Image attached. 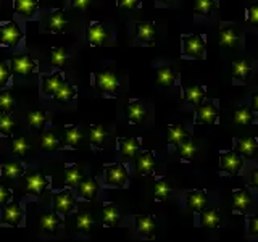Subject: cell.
<instances>
[{"label": "cell", "mask_w": 258, "mask_h": 242, "mask_svg": "<svg viewBox=\"0 0 258 242\" xmlns=\"http://www.w3.org/2000/svg\"><path fill=\"white\" fill-rule=\"evenodd\" d=\"M182 39V55L187 58H205V39L200 34H185Z\"/></svg>", "instance_id": "1"}, {"label": "cell", "mask_w": 258, "mask_h": 242, "mask_svg": "<svg viewBox=\"0 0 258 242\" xmlns=\"http://www.w3.org/2000/svg\"><path fill=\"white\" fill-rule=\"evenodd\" d=\"M129 181V174L126 171L124 165L121 163H111L105 166V184L108 188H126Z\"/></svg>", "instance_id": "2"}, {"label": "cell", "mask_w": 258, "mask_h": 242, "mask_svg": "<svg viewBox=\"0 0 258 242\" xmlns=\"http://www.w3.org/2000/svg\"><path fill=\"white\" fill-rule=\"evenodd\" d=\"M24 37V32L15 21H4L0 24V42L5 47H16Z\"/></svg>", "instance_id": "3"}, {"label": "cell", "mask_w": 258, "mask_h": 242, "mask_svg": "<svg viewBox=\"0 0 258 242\" xmlns=\"http://www.w3.org/2000/svg\"><path fill=\"white\" fill-rule=\"evenodd\" d=\"M220 168L226 174H239L240 169L244 168V158L240 157V153H236L234 150L220 152Z\"/></svg>", "instance_id": "4"}, {"label": "cell", "mask_w": 258, "mask_h": 242, "mask_svg": "<svg viewBox=\"0 0 258 242\" xmlns=\"http://www.w3.org/2000/svg\"><path fill=\"white\" fill-rule=\"evenodd\" d=\"M24 218V212L18 200H12L4 207L2 218H0V224L4 226H20Z\"/></svg>", "instance_id": "5"}, {"label": "cell", "mask_w": 258, "mask_h": 242, "mask_svg": "<svg viewBox=\"0 0 258 242\" xmlns=\"http://www.w3.org/2000/svg\"><path fill=\"white\" fill-rule=\"evenodd\" d=\"M95 87L99 89L100 92L111 94V95L118 92V89H119L118 79L110 70H100L95 73Z\"/></svg>", "instance_id": "6"}, {"label": "cell", "mask_w": 258, "mask_h": 242, "mask_svg": "<svg viewBox=\"0 0 258 242\" xmlns=\"http://www.w3.org/2000/svg\"><path fill=\"white\" fill-rule=\"evenodd\" d=\"M207 202H208V194L207 191H202V189H192L187 192V196H185V207H187V210L192 213L204 212L207 207Z\"/></svg>", "instance_id": "7"}, {"label": "cell", "mask_w": 258, "mask_h": 242, "mask_svg": "<svg viewBox=\"0 0 258 242\" xmlns=\"http://www.w3.org/2000/svg\"><path fill=\"white\" fill-rule=\"evenodd\" d=\"M76 207V200L73 197V194L70 191H61L56 192L53 197V210L56 213L61 215H70Z\"/></svg>", "instance_id": "8"}, {"label": "cell", "mask_w": 258, "mask_h": 242, "mask_svg": "<svg viewBox=\"0 0 258 242\" xmlns=\"http://www.w3.org/2000/svg\"><path fill=\"white\" fill-rule=\"evenodd\" d=\"M218 107L215 102H207L200 105L196 113V125H215L218 121Z\"/></svg>", "instance_id": "9"}, {"label": "cell", "mask_w": 258, "mask_h": 242, "mask_svg": "<svg viewBox=\"0 0 258 242\" xmlns=\"http://www.w3.org/2000/svg\"><path fill=\"white\" fill-rule=\"evenodd\" d=\"M10 68H12V71L18 73V75H21V76H28L36 70V62L26 53L15 55L10 60Z\"/></svg>", "instance_id": "10"}, {"label": "cell", "mask_w": 258, "mask_h": 242, "mask_svg": "<svg viewBox=\"0 0 258 242\" xmlns=\"http://www.w3.org/2000/svg\"><path fill=\"white\" fill-rule=\"evenodd\" d=\"M86 37H87V40L92 45H103V44L108 42L110 34H108V31L105 29V26H103L102 23L95 21V23L89 24L87 32H86Z\"/></svg>", "instance_id": "11"}, {"label": "cell", "mask_w": 258, "mask_h": 242, "mask_svg": "<svg viewBox=\"0 0 258 242\" xmlns=\"http://www.w3.org/2000/svg\"><path fill=\"white\" fill-rule=\"evenodd\" d=\"M252 204H253V197H252V194L248 192V189L240 188L237 191H234V194H232V208H234V212L245 213L247 210L252 207Z\"/></svg>", "instance_id": "12"}, {"label": "cell", "mask_w": 258, "mask_h": 242, "mask_svg": "<svg viewBox=\"0 0 258 242\" xmlns=\"http://www.w3.org/2000/svg\"><path fill=\"white\" fill-rule=\"evenodd\" d=\"M124 115L127 118L129 123H142L147 116V108L144 107V103L141 100H129V103L124 108Z\"/></svg>", "instance_id": "13"}, {"label": "cell", "mask_w": 258, "mask_h": 242, "mask_svg": "<svg viewBox=\"0 0 258 242\" xmlns=\"http://www.w3.org/2000/svg\"><path fill=\"white\" fill-rule=\"evenodd\" d=\"M136 229L141 236L153 237L157 231V220L152 215H137L136 216Z\"/></svg>", "instance_id": "14"}, {"label": "cell", "mask_w": 258, "mask_h": 242, "mask_svg": "<svg viewBox=\"0 0 258 242\" xmlns=\"http://www.w3.org/2000/svg\"><path fill=\"white\" fill-rule=\"evenodd\" d=\"M48 186V179L45 177L44 173H32L26 177V186H24V189L29 194H34V196H40Z\"/></svg>", "instance_id": "15"}, {"label": "cell", "mask_w": 258, "mask_h": 242, "mask_svg": "<svg viewBox=\"0 0 258 242\" xmlns=\"http://www.w3.org/2000/svg\"><path fill=\"white\" fill-rule=\"evenodd\" d=\"M240 39V32L237 26H232V24H224L220 29V44L223 47H236L239 44Z\"/></svg>", "instance_id": "16"}, {"label": "cell", "mask_w": 258, "mask_h": 242, "mask_svg": "<svg viewBox=\"0 0 258 242\" xmlns=\"http://www.w3.org/2000/svg\"><path fill=\"white\" fill-rule=\"evenodd\" d=\"M190 139V134L189 131L185 129V126L179 125V123H174V125H169L168 126V136H166V141L169 145H179L184 141Z\"/></svg>", "instance_id": "17"}, {"label": "cell", "mask_w": 258, "mask_h": 242, "mask_svg": "<svg viewBox=\"0 0 258 242\" xmlns=\"http://www.w3.org/2000/svg\"><path fill=\"white\" fill-rule=\"evenodd\" d=\"M221 223V215H220V210L216 207H210L204 212H200V226L202 228H207V229H215L218 228Z\"/></svg>", "instance_id": "18"}, {"label": "cell", "mask_w": 258, "mask_h": 242, "mask_svg": "<svg viewBox=\"0 0 258 242\" xmlns=\"http://www.w3.org/2000/svg\"><path fill=\"white\" fill-rule=\"evenodd\" d=\"M119 152L124 158H134L141 150V141L136 137H121L118 139Z\"/></svg>", "instance_id": "19"}, {"label": "cell", "mask_w": 258, "mask_h": 242, "mask_svg": "<svg viewBox=\"0 0 258 242\" xmlns=\"http://www.w3.org/2000/svg\"><path fill=\"white\" fill-rule=\"evenodd\" d=\"M236 150L245 158H253L258 152V141L255 137H242L236 142Z\"/></svg>", "instance_id": "20"}, {"label": "cell", "mask_w": 258, "mask_h": 242, "mask_svg": "<svg viewBox=\"0 0 258 242\" xmlns=\"http://www.w3.org/2000/svg\"><path fill=\"white\" fill-rule=\"evenodd\" d=\"M137 169H139L141 174H152L153 169H155V155H153L152 150H142L137 157Z\"/></svg>", "instance_id": "21"}, {"label": "cell", "mask_w": 258, "mask_h": 242, "mask_svg": "<svg viewBox=\"0 0 258 242\" xmlns=\"http://www.w3.org/2000/svg\"><path fill=\"white\" fill-rule=\"evenodd\" d=\"M67 13H64L63 10H60V8H56V10H53L50 13V16H48L47 20V31L48 32H61L64 29V26H67Z\"/></svg>", "instance_id": "22"}, {"label": "cell", "mask_w": 258, "mask_h": 242, "mask_svg": "<svg viewBox=\"0 0 258 242\" xmlns=\"http://www.w3.org/2000/svg\"><path fill=\"white\" fill-rule=\"evenodd\" d=\"M63 84V75L61 71H56L53 75L42 76V94L44 95H53L58 87Z\"/></svg>", "instance_id": "23"}, {"label": "cell", "mask_w": 258, "mask_h": 242, "mask_svg": "<svg viewBox=\"0 0 258 242\" xmlns=\"http://www.w3.org/2000/svg\"><path fill=\"white\" fill-rule=\"evenodd\" d=\"M250 73H252V62H250V60L240 58V60L232 62V65H231V75H232L234 79L245 81L250 76Z\"/></svg>", "instance_id": "24"}, {"label": "cell", "mask_w": 258, "mask_h": 242, "mask_svg": "<svg viewBox=\"0 0 258 242\" xmlns=\"http://www.w3.org/2000/svg\"><path fill=\"white\" fill-rule=\"evenodd\" d=\"M155 23L153 21H137L136 23V34L137 39L142 42H152L155 39Z\"/></svg>", "instance_id": "25"}, {"label": "cell", "mask_w": 258, "mask_h": 242, "mask_svg": "<svg viewBox=\"0 0 258 242\" xmlns=\"http://www.w3.org/2000/svg\"><path fill=\"white\" fill-rule=\"evenodd\" d=\"M76 188H78V192L86 200H92L95 197V194L99 192V183H97L94 177H84Z\"/></svg>", "instance_id": "26"}, {"label": "cell", "mask_w": 258, "mask_h": 242, "mask_svg": "<svg viewBox=\"0 0 258 242\" xmlns=\"http://www.w3.org/2000/svg\"><path fill=\"white\" fill-rule=\"evenodd\" d=\"M173 194V183L166 179V177H160L155 183V188H153V196H155V200L163 202L166 200L169 196Z\"/></svg>", "instance_id": "27"}, {"label": "cell", "mask_w": 258, "mask_h": 242, "mask_svg": "<svg viewBox=\"0 0 258 242\" xmlns=\"http://www.w3.org/2000/svg\"><path fill=\"white\" fill-rule=\"evenodd\" d=\"M176 79H177V73L173 70V67H168V65H165V67H161L157 71L158 84L165 86V87H173L174 83H176Z\"/></svg>", "instance_id": "28"}, {"label": "cell", "mask_w": 258, "mask_h": 242, "mask_svg": "<svg viewBox=\"0 0 258 242\" xmlns=\"http://www.w3.org/2000/svg\"><path fill=\"white\" fill-rule=\"evenodd\" d=\"M83 139V131H81L79 126H67L64 128V137L63 141L64 144L71 149H76L78 144Z\"/></svg>", "instance_id": "29"}, {"label": "cell", "mask_w": 258, "mask_h": 242, "mask_svg": "<svg viewBox=\"0 0 258 242\" xmlns=\"http://www.w3.org/2000/svg\"><path fill=\"white\" fill-rule=\"evenodd\" d=\"M24 173V165L20 161H5L2 165V176L7 179H16Z\"/></svg>", "instance_id": "30"}, {"label": "cell", "mask_w": 258, "mask_h": 242, "mask_svg": "<svg viewBox=\"0 0 258 242\" xmlns=\"http://www.w3.org/2000/svg\"><path fill=\"white\" fill-rule=\"evenodd\" d=\"M37 0H15V12L18 15L31 18L37 10Z\"/></svg>", "instance_id": "31"}, {"label": "cell", "mask_w": 258, "mask_h": 242, "mask_svg": "<svg viewBox=\"0 0 258 242\" xmlns=\"http://www.w3.org/2000/svg\"><path fill=\"white\" fill-rule=\"evenodd\" d=\"M102 220H103V224L108 226V228H113V226H116L118 221H119V212H118L116 205H113V204L103 205Z\"/></svg>", "instance_id": "32"}, {"label": "cell", "mask_w": 258, "mask_h": 242, "mask_svg": "<svg viewBox=\"0 0 258 242\" xmlns=\"http://www.w3.org/2000/svg\"><path fill=\"white\" fill-rule=\"evenodd\" d=\"M184 94H185V99H187L192 105H196V107H200V105L204 103V99H205V87H202V86H192V87L185 89Z\"/></svg>", "instance_id": "33"}, {"label": "cell", "mask_w": 258, "mask_h": 242, "mask_svg": "<svg viewBox=\"0 0 258 242\" xmlns=\"http://www.w3.org/2000/svg\"><path fill=\"white\" fill-rule=\"evenodd\" d=\"M84 173L78 165H67V173H64V183L67 186H78L84 179Z\"/></svg>", "instance_id": "34"}, {"label": "cell", "mask_w": 258, "mask_h": 242, "mask_svg": "<svg viewBox=\"0 0 258 242\" xmlns=\"http://www.w3.org/2000/svg\"><path fill=\"white\" fill-rule=\"evenodd\" d=\"M76 94H78L76 87L73 86V84L64 83V81H63V84L58 87V91H56V92L53 94V97H55V99L58 100V102H70L71 99H75Z\"/></svg>", "instance_id": "35"}, {"label": "cell", "mask_w": 258, "mask_h": 242, "mask_svg": "<svg viewBox=\"0 0 258 242\" xmlns=\"http://www.w3.org/2000/svg\"><path fill=\"white\" fill-rule=\"evenodd\" d=\"M40 147L47 152H55L60 149V141L52 131H45L40 136Z\"/></svg>", "instance_id": "36"}, {"label": "cell", "mask_w": 258, "mask_h": 242, "mask_svg": "<svg viewBox=\"0 0 258 242\" xmlns=\"http://www.w3.org/2000/svg\"><path fill=\"white\" fill-rule=\"evenodd\" d=\"M91 142L95 147H105V142H107V131L102 125H92L91 126Z\"/></svg>", "instance_id": "37"}, {"label": "cell", "mask_w": 258, "mask_h": 242, "mask_svg": "<svg viewBox=\"0 0 258 242\" xmlns=\"http://www.w3.org/2000/svg\"><path fill=\"white\" fill-rule=\"evenodd\" d=\"M255 118H253V108L247 107V105H242L234 113V121L236 125H250Z\"/></svg>", "instance_id": "38"}, {"label": "cell", "mask_w": 258, "mask_h": 242, "mask_svg": "<svg viewBox=\"0 0 258 242\" xmlns=\"http://www.w3.org/2000/svg\"><path fill=\"white\" fill-rule=\"evenodd\" d=\"M177 153H179L182 161H192L194 157H196V153H197V149H196V145L192 144V141L187 139V141H184L182 144L177 145Z\"/></svg>", "instance_id": "39"}, {"label": "cell", "mask_w": 258, "mask_h": 242, "mask_svg": "<svg viewBox=\"0 0 258 242\" xmlns=\"http://www.w3.org/2000/svg\"><path fill=\"white\" fill-rule=\"evenodd\" d=\"M28 123L32 128L42 129L47 123V113L44 110H31L28 111Z\"/></svg>", "instance_id": "40"}, {"label": "cell", "mask_w": 258, "mask_h": 242, "mask_svg": "<svg viewBox=\"0 0 258 242\" xmlns=\"http://www.w3.org/2000/svg\"><path fill=\"white\" fill-rule=\"evenodd\" d=\"M60 224V220L56 213H44L40 216V226H42V229L47 231V232H55L56 228H58Z\"/></svg>", "instance_id": "41"}, {"label": "cell", "mask_w": 258, "mask_h": 242, "mask_svg": "<svg viewBox=\"0 0 258 242\" xmlns=\"http://www.w3.org/2000/svg\"><path fill=\"white\" fill-rule=\"evenodd\" d=\"M67 60L68 55L63 47H55L50 50V65H53V67H64Z\"/></svg>", "instance_id": "42"}, {"label": "cell", "mask_w": 258, "mask_h": 242, "mask_svg": "<svg viewBox=\"0 0 258 242\" xmlns=\"http://www.w3.org/2000/svg\"><path fill=\"white\" fill-rule=\"evenodd\" d=\"M215 0H196L194 2V12L199 15H210L212 12H215Z\"/></svg>", "instance_id": "43"}, {"label": "cell", "mask_w": 258, "mask_h": 242, "mask_svg": "<svg viewBox=\"0 0 258 242\" xmlns=\"http://www.w3.org/2000/svg\"><path fill=\"white\" fill-rule=\"evenodd\" d=\"M92 223H94L92 216L89 215V213H86V212L79 213L76 216V229L81 231V232H89V231H91Z\"/></svg>", "instance_id": "44"}, {"label": "cell", "mask_w": 258, "mask_h": 242, "mask_svg": "<svg viewBox=\"0 0 258 242\" xmlns=\"http://www.w3.org/2000/svg\"><path fill=\"white\" fill-rule=\"evenodd\" d=\"M15 108V99L8 91L0 92V110L2 113H12Z\"/></svg>", "instance_id": "45"}, {"label": "cell", "mask_w": 258, "mask_h": 242, "mask_svg": "<svg viewBox=\"0 0 258 242\" xmlns=\"http://www.w3.org/2000/svg\"><path fill=\"white\" fill-rule=\"evenodd\" d=\"M13 126H15V119L10 116V113H2V115H0V134L10 136Z\"/></svg>", "instance_id": "46"}, {"label": "cell", "mask_w": 258, "mask_h": 242, "mask_svg": "<svg viewBox=\"0 0 258 242\" xmlns=\"http://www.w3.org/2000/svg\"><path fill=\"white\" fill-rule=\"evenodd\" d=\"M28 150H29V144L24 137H16V139H13V144H12L13 155H24Z\"/></svg>", "instance_id": "47"}, {"label": "cell", "mask_w": 258, "mask_h": 242, "mask_svg": "<svg viewBox=\"0 0 258 242\" xmlns=\"http://www.w3.org/2000/svg\"><path fill=\"white\" fill-rule=\"evenodd\" d=\"M247 21H248V24L258 28V2L247 8Z\"/></svg>", "instance_id": "48"}, {"label": "cell", "mask_w": 258, "mask_h": 242, "mask_svg": "<svg viewBox=\"0 0 258 242\" xmlns=\"http://www.w3.org/2000/svg\"><path fill=\"white\" fill-rule=\"evenodd\" d=\"M10 75H12V68H8L7 62L0 60V87H4L8 83Z\"/></svg>", "instance_id": "49"}, {"label": "cell", "mask_w": 258, "mask_h": 242, "mask_svg": "<svg viewBox=\"0 0 258 242\" xmlns=\"http://www.w3.org/2000/svg\"><path fill=\"white\" fill-rule=\"evenodd\" d=\"M118 5L127 8V10H136L141 7V0H118Z\"/></svg>", "instance_id": "50"}, {"label": "cell", "mask_w": 258, "mask_h": 242, "mask_svg": "<svg viewBox=\"0 0 258 242\" xmlns=\"http://www.w3.org/2000/svg\"><path fill=\"white\" fill-rule=\"evenodd\" d=\"M248 234L253 237H258V215L248 220Z\"/></svg>", "instance_id": "51"}, {"label": "cell", "mask_w": 258, "mask_h": 242, "mask_svg": "<svg viewBox=\"0 0 258 242\" xmlns=\"http://www.w3.org/2000/svg\"><path fill=\"white\" fill-rule=\"evenodd\" d=\"M10 200H12V192L7 188H4V186H0V204H7Z\"/></svg>", "instance_id": "52"}, {"label": "cell", "mask_w": 258, "mask_h": 242, "mask_svg": "<svg viewBox=\"0 0 258 242\" xmlns=\"http://www.w3.org/2000/svg\"><path fill=\"white\" fill-rule=\"evenodd\" d=\"M71 4L75 8H78V10H86L89 4H91V0H71Z\"/></svg>", "instance_id": "53"}, {"label": "cell", "mask_w": 258, "mask_h": 242, "mask_svg": "<svg viewBox=\"0 0 258 242\" xmlns=\"http://www.w3.org/2000/svg\"><path fill=\"white\" fill-rule=\"evenodd\" d=\"M252 108H253L255 111H258V92H255V94L252 95Z\"/></svg>", "instance_id": "54"}, {"label": "cell", "mask_w": 258, "mask_h": 242, "mask_svg": "<svg viewBox=\"0 0 258 242\" xmlns=\"http://www.w3.org/2000/svg\"><path fill=\"white\" fill-rule=\"evenodd\" d=\"M252 184L255 188H258V168L253 169V174H252Z\"/></svg>", "instance_id": "55"}, {"label": "cell", "mask_w": 258, "mask_h": 242, "mask_svg": "<svg viewBox=\"0 0 258 242\" xmlns=\"http://www.w3.org/2000/svg\"><path fill=\"white\" fill-rule=\"evenodd\" d=\"M160 2H171V0H160Z\"/></svg>", "instance_id": "56"}, {"label": "cell", "mask_w": 258, "mask_h": 242, "mask_svg": "<svg viewBox=\"0 0 258 242\" xmlns=\"http://www.w3.org/2000/svg\"><path fill=\"white\" fill-rule=\"evenodd\" d=\"M0 115H2V110H0Z\"/></svg>", "instance_id": "57"}]
</instances>
